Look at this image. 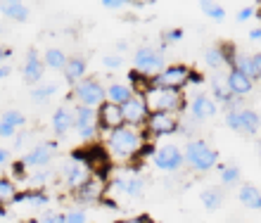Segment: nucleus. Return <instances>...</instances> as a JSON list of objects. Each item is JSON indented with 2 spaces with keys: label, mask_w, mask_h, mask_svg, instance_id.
Returning <instances> with one entry per match:
<instances>
[{
  "label": "nucleus",
  "mask_w": 261,
  "mask_h": 223,
  "mask_svg": "<svg viewBox=\"0 0 261 223\" xmlns=\"http://www.w3.org/2000/svg\"><path fill=\"white\" fill-rule=\"evenodd\" d=\"M105 150L110 154V159L119 161V164H128V161L138 159L143 154H152V147L147 145V135H145L143 128H133V126L126 124L107 133Z\"/></svg>",
  "instance_id": "nucleus-1"
},
{
  "label": "nucleus",
  "mask_w": 261,
  "mask_h": 223,
  "mask_svg": "<svg viewBox=\"0 0 261 223\" xmlns=\"http://www.w3.org/2000/svg\"><path fill=\"white\" fill-rule=\"evenodd\" d=\"M143 100L150 112H164V114H176L186 112V95L183 91H171V88H147L143 93Z\"/></svg>",
  "instance_id": "nucleus-2"
},
{
  "label": "nucleus",
  "mask_w": 261,
  "mask_h": 223,
  "mask_svg": "<svg viewBox=\"0 0 261 223\" xmlns=\"http://www.w3.org/2000/svg\"><path fill=\"white\" fill-rule=\"evenodd\" d=\"M180 154H183V164H188V166L199 171V174L212 171L219 164V152L206 140H188Z\"/></svg>",
  "instance_id": "nucleus-3"
},
{
  "label": "nucleus",
  "mask_w": 261,
  "mask_h": 223,
  "mask_svg": "<svg viewBox=\"0 0 261 223\" xmlns=\"http://www.w3.org/2000/svg\"><path fill=\"white\" fill-rule=\"evenodd\" d=\"M71 159L83 164V166L88 169V174L100 178V181H105L112 171V159L102 145H88V147H83V150H74Z\"/></svg>",
  "instance_id": "nucleus-4"
},
{
  "label": "nucleus",
  "mask_w": 261,
  "mask_h": 223,
  "mask_svg": "<svg viewBox=\"0 0 261 223\" xmlns=\"http://www.w3.org/2000/svg\"><path fill=\"white\" fill-rule=\"evenodd\" d=\"M162 69H164V55H162V50L143 45V48H138L133 52V71L152 78V76H157Z\"/></svg>",
  "instance_id": "nucleus-5"
},
{
  "label": "nucleus",
  "mask_w": 261,
  "mask_h": 223,
  "mask_svg": "<svg viewBox=\"0 0 261 223\" xmlns=\"http://www.w3.org/2000/svg\"><path fill=\"white\" fill-rule=\"evenodd\" d=\"M71 98H74L81 107H90V109H97V107L105 102V86L97 83L95 78H81V81L74 86V93H71Z\"/></svg>",
  "instance_id": "nucleus-6"
},
{
  "label": "nucleus",
  "mask_w": 261,
  "mask_h": 223,
  "mask_svg": "<svg viewBox=\"0 0 261 223\" xmlns=\"http://www.w3.org/2000/svg\"><path fill=\"white\" fill-rule=\"evenodd\" d=\"M188 74H190V67L188 64H171V67H164L157 76L150 78L152 88H171V91H183L188 81Z\"/></svg>",
  "instance_id": "nucleus-7"
},
{
  "label": "nucleus",
  "mask_w": 261,
  "mask_h": 223,
  "mask_svg": "<svg viewBox=\"0 0 261 223\" xmlns=\"http://www.w3.org/2000/svg\"><path fill=\"white\" fill-rule=\"evenodd\" d=\"M180 119L176 114H164V112H150L147 119L143 124L145 135H152V138H162V135H171V133L178 131Z\"/></svg>",
  "instance_id": "nucleus-8"
},
{
  "label": "nucleus",
  "mask_w": 261,
  "mask_h": 223,
  "mask_svg": "<svg viewBox=\"0 0 261 223\" xmlns=\"http://www.w3.org/2000/svg\"><path fill=\"white\" fill-rule=\"evenodd\" d=\"M226 126L235 133H242V135H256L259 133V114L252 107L226 112Z\"/></svg>",
  "instance_id": "nucleus-9"
},
{
  "label": "nucleus",
  "mask_w": 261,
  "mask_h": 223,
  "mask_svg": "<svg viewBox=\"0 0 261 223\" xmlns=\"http://www.w3.org/2000/svg\"><path fill=\"white\" fill-rule=\"evenodd\" d=\"M74 131L83 143H93L97 138V124H95V109L76 105L74 109Z\"/></svg>",
  "instance_id": "nucleus-10"
},
{
  "label": "nucleus",
  "mask_w": 261,
  "mask_h": 223,
  "mask_svg": "<svg viewBox=\"0 0 261 223\" xmlns=\"http://www.w3.org/2000/svg\"><path fill=\"white\" fill-rule=\"evenodd\" d=\"M95 124H97V133H112L114 128L124 126V117H121V107L112 105L105 100L102 105L95 109Z\"/></svg>",
  "instance_id": "nucleus-11"
},
{
  "label": "nucleus",
  "mask_w": 261,
  "mask_h": 223,
  "mask_svg": "<svg viewBox=\"0 0 261 223\" xmlns=\"http://www.w3.org/2000/svg\"><path fill=\"white\" fill-rule=\"evenodd\" d=\"M152 161L159 171H166V174H173L183 166V154L176 145H159L157 150H152Z\"/></svg>",
  "instance_id": "nucleus-12"
},
{
  "label": "nucleus",
  "mask_w": 261,
  "mask_h": 223,
  "mask_svg": "<svg viewBox=\"0 0 261 223\" xmlns=\"http://www.w3.org/2000/svg\"><path fill=\"white\" fill-rule=\"evenodd\" d=\"M57 152V143L55 140H50V143H38L36 147H31L27 154H24V169H45L50 164V159L55 157Z\"/></svg>",
  "instance_id": "nucleus-13"
},
{
  "label": "nucleus",
  "mask_w": 261,
  "mask_h": 223,
  "mask_svg": "<svg viewBox=\"0 0 261 223\" xmlns=\"http://www.w3.org/2000/svg\"><path fill=\"white\" fill-rule=\"evenodd\" d=\"M150 109L145 105L143 95H133L130 100H126L121 105V117H124V124L126 126H133V128H143L145 119H147Z\"/></svg>",
  "instance_id": "nucleus-14"
},
{
  "label": "nucleus",
  "mask_w": 261,
  "mask_h": 223,
  "mask_svg": "<svg viewBox=\"0 0 261 223\" xmlns=\"http://www.w3.org/2000/svg\"><path fill=\"white\" fill-rule=\"evenodd\" d=\"M88 176H90L88 169L83 166V164H79V161L69 159L62 164V181H64V188H67L69 192H76L83 183L88 181Z\"/></svg>",
  "instance_id": "nucleus-15"
},
{
  "label": "nucleus",
  "mask_w": 261,
  "mask_h": 223,
  "mask_svg": "<svg viewBox=\"0 0 261 223\" xmlns=\"http://www.w3.org/2000/svg\"><path fill=\"white\" fill-rule=\"evenodd\" d=\"M145 178L138 174H128V176H117L114 181H112V188L117 190V192H121V195L126 197H140L145 190Z\"/></svg>",
  "instance_id": "nucleus-16"
},
{
  "label": "nucleus",
  "mask_w": 261,
  "mask_h": 223,
  "mask_svg": "<svg viewBox=\"0 0 261 223\" xmlns=\"http://www.w3.org/2000/svg\"><path fill=\"white\" fill-rule=\"evenodd\" d=\"M102 190H105V181L95 178V176H88V181L76 190L74 197L79 204H93V202H100V200H102Z\"/></svg>",
  "instance_id": "nucleus-17"
},
{
  "label": "nucleus",
  "mask_w": 261,
  "mask_h": 223,
  "mask_svg": "<svg viewBox=\"0 0 261 223\" xmlns=\"http://www.w3.org/2000/svg\"><path fill=\"white\" fill-rule=\"evenodd\" d=\"M43 71H45V67H43V62H41V55H38V50L31 48L27 52V62H24V67H21L24 83L38 86V81L43 78Z\"/></svg>",
  "instance_id": "nucleus-18"
},
{
  "label": "nucleus",
  "mask_w": 261,
  "mask_h": 223,
  "mask_svg": "<svg viewBox=\"0 0 261 223\" xmlns=\"http://www.w3.org/2000/svg\"><path fill=\"white\" fill-rule=\"evenodd\" d=\"M228 88V93L233 95V98H245V95H249V93L254 91V81H249L245 74H240L238 69H230L226 76V83H223Z\"/></svg>",
  "instance_id": "nucleus-19"
},
{
  "label": "nucleus",
  "mask_w": 261,
  "mask_h": 223,
  "mask_svg": "<svg viewBox=\"0 0 261 223\" xmlns=\"http://www.w3.org/2000/svg\"><path fill=\"white\" fill-rule=\"evenodd\" d=\"M190 114H193L195 121H206V119L216 117V102H214L206 93H197L193 100H190Z\"/></svg>",
  "instance_id": "nucleus-20"
},
{
  "label": "nucleus",
  "mask_w": 261,
  "mask_h": 223,
  "mask_svg": "<svg viewBox=\"0 0 261 223\" xmlns=\"http://www.w3.org/2000/svg\"><path fill=\"white\" fill-rule=\"evenodd\" d=\"M233 69L245 74L249 81H256V78H261V55L259 52H254V55H235Z\"/></svg>",
  "instance_id": "nucleus-21"
},
{
  "label": "nucleus",
  "mask_w": 261,
  "mask_h": 223,
  "mask_svg": "<svg viewBox=\"0 0 261 223\" xmlns=\"http://www.w3.org/2000/svg\"><path fill=\"white\" fill-rule=\"evenodd\" d=\"M50 128H53L55 135H67V133L74 128V109L67 105L57 107L53 119H50Z\"/></svg>",
  "instance_id": "nucleus-22"
},
{
  "label": "nucleus",
  "mask_w": 261,
  "mask_h": 223,
  "mask_svg": "<svg viewBox=\"0 0 261 223\" xmlns=\"http://www.w3.org/2000/svg\"><path fill=\"white\" fill-rule=\"evenodd\" d=\"M133 95H136V93L130 91V86L126 83H110L107 86V88H105V100H107V102H112V105H124L126 100H130L133 98Z\"/></svg>",
  "instance_id": "nucleus-23"
},
{
  "label": "nucleus",
  "mask_w": 261,
  "mask_h": 223,
  "mask_svg": "<svg viewBox=\"0 0 261 223\" xmlns=\"http://www.w3.org/2000/svg\"><path fill=\"white\" fill-rule=\"evenodd\" d=\"M0 12L12 21L29 19V5L27 3H19V0H5V3H0Z\"/></svg>",
  "instance_id": "nucleus-24"
},
{
  "label": "nucleus",
  "mask_w": 261,
  "mask_h": 223,
  "mask_svg": "<svg viewBox=\"0 0 261 223\" xmlns=\"http://www.w3.org/2000/svg\"><path fill=\"white\" fill-rule=\"evenodd\" d=\"M62 71H64V78H67L69 83L76 86L86 76V60H83V57H69Z\"/></svg>",
  "instance_id": "nucleus-25"
},
{
  "label": "nucleus",
  "mask_w": 261,
  "mask_h": 223,
  "mask_svg": "<svg viewBox=\"0 0 261 223\" xmlns=\"http://www.w3.org/2000/svg\"><path fill=\"white\" fill-rule=\"evenodd\" d=\"M238 197H240V202L245 204V207H249V209H261V190L256 188V185H252V183L242 185Z\"/></svg>",
  "instance_id": "nucleus-26"
},
{
  "label": "nucleus",
  "mask_w": 261,
  "mask_h": 223,
  "mask_svg": "<svg viewBox=\"0 0 261 223\" xmlns=\"http://www.w3.org/2000/svg\"><path fill=\"white\" fill-rule=\"evenodd\" d=\"M19 202H27L31 207H45L50 202L48 192H43V190H29V192H19V195L14 197L12 204H19Z\"/></svg>",
  "instance_id": "nucleus-27"
},
{
  "label": "nucleus",
  "mask_w": 261,
  "mask_h": 223,
  "mask_svg": "<svg viewBox=\"0 0 261 223\" xmlns=\"http://www.w3.org/2000/svg\"><path fill=\"white\" fill-rule=\"evenodd\" d=\"M67 52L60 48H48L45 50V55H43V67H50V69H64V64H67Z\"/></svg>",
  "instance_id": "nucleus-28"
},
{
  "label": "nucleus",
  "mask_w": 261,
  "mask_h": 223,
  "mask_svg": "<svg viewBox=\"0 0 261 223\" xmlns=\"http://www.w3.org/2000/svg\"><path fill=\"white\" fill-rule=\"evenodd\" d=\"M202 204H204V209H209V211H216L223 204V200H226V195H223V190L221 188H206V190H202Z\"/></svg>",
  "instance_id": "nucleus-29"
},
{
  "label": "nucleus",
  "mask_w": 261,
  "mask_h": 223,
  "mask_svg": "<svg viewBox=\"0 0 261 223\" xmlns=\"http://www.w3.org/2000/svg\"><path fill=\"white\" fill-rule=\"evenodd\" d=\"M17 195H19V190H17V183H14L12 178H5V176H0V207H3V204H12Z\"/></svg>",
  "instance_id": "nucleus-30"
},
{
  "label": "nucleus",
  "mask_w": 261,
  "mask_h": 223,
  "mask_svg": "<svg viewBox=\"0 0 261 223\" xmlns=\"http://www.w3.org/2000/svg\"><path fill=\"white\" fill-rule=\"evenodd\" d=\"M55 93H57V83H38L31 88V100L38 102V105H43V102H48Z\"/></svg>",
  "instance_id": "nucleus-31"
},
{
  "label": "nucleus",
  "mask_w": 261,
  "mask_h": 223,
  "mask_svg": "<svg viewBox=\"0 0 261 223\" xmlns=\"http://www.w3.org/2000/svg\"><path fill=\"white\" fill-rule=\"evenodd\" d=\"M204 64L209 67V69H221V67H226V60H223L221 45H212V48L204 50Z\"/></svg>",
  "instance_id": "nucleus-32"
},
{
  "label": "nucleus",
  "mask_w": 261,
  "mask_h": 223,
  "mask_svg": "<svg viewBox=\"0 0 261 223\" xmlns=\"http://www.w3.org/2000/svg\"><path fill=\"white\" fill-rule=\"evenodd\" d=\"M197 7L202 10V14L209 17V19H216V21L226 19V7L221 5V3H199Z\"/></svg>",
  "instance_id": "nucleus-33"
},
{
  "label": "nucleus",
  "mask_w": 261,
  "mask_h": 223,
  "mask_svg": "<svg viewBox=\"0 0 261 223\" xmlns=\"http://www.w3.org/2000/svg\"><path fill=\"white\" fill-rule=\"evenodd\" d=\"M209 98H212L214 102H221L223 107H228L230 102H233V95H230L226 86L219 83V81H214L212 83V95H209Z\"/></svg>",
  "instance_id": "nucleus-34"
},
{
  "label": "nucleus",
  "mask_w": 261,
  "mask_h": 223,
  "mask_svg": "<svg viewBox=\"0 0 261 223\" xmlns=\"http://www.w3.org/2000/svg\"><path fill=\"white\" fill-rule=\"evenodd\" d=\"M238 181H240V169L233 166V164L221 166V183H223V185H235Z\"/></svg>",
  "instance_id": "nucleus-35"
},
{
  "label": "nucleus",
  "mask_w": 261,
  "mask_h": 223,
  "mask_svg": "<svg viewBox=\"0 0 261 223\" xmlns=\"http://www.w3.org/2000/svg\"><path fill=\"white\" fill-rule=\"evenodd\" d=\"M0 119H5V121H10V124L19 131V128H24L27 126V117L21 114V112H17V109H7V112H3V117Z\"/></svg>",
  "instance_id": "nucleus-36"
},
{
  "label": "nucleus",
  "mask_w": 261,
  "mask_h": 223,
  "mask_svg": "<svg viewBox=\"0 0 261 223\" xmlns=\"http://www.w3.org/2000/svg\"><path fill=\"white\" fill-rule=\"evenodd\" d=\"M178 41H183V29H169L162 36V50H166V45H173Z\"/></svg>",
  "instance_id": "nucleus-37"
},
{
  "label": "nucleus",
  "mask_w": 261,
  "mask_h": 223,
  "mask_svg": "<svg viewBox=\"0 0 261 223\" xmlns=\"http://www.w3.org/2000/svg\"><path fill=\"white\" fill-rule=\"evenodd\" d=\"M27 178H29V183L34 185V190H41L43 183H48V181H50V171H48V169H38L36 174L27 176Z\"/></svg>",
  "instance_id": "nucleus-38"
},
{
  "label": "nucleus",
  "mask_w": 261,
  "mask_h": 223,
  "mask_svg": "<svg viewBox=\"0 0 261 223\" xmlns=\"http://www.w3.org/2000/svg\"><path fill=\"white\" fill-rule=\"evenodd\" d=\"M88 218H86V211L83 209H74L69 211V214H64V223H86Z\"/></svg>",
  "instance_id": "nucleus-39"
},
{
  "label": "nucleus",
  "mask_w": 261,
  "mask_h": 223,
  "mask_svg": "<svg viewBox=\"0 0 261 223\" xmlns=\"http://www.w3.org/2000/svg\"><path fill=\"white\" fill-rule=\"evenodd\" d=\"M102 64H105V69L114 71V69H119V67L124 64V60H121V55H107V57L102 60Z\"/></svg>",
  "instance_id": "nucleus-40"
},
{
  "label": "nucleus",
  "mask_w": 261,
  "mask_h": 223,
  "mask_svg": "<svg viewBox=\"0 0 261 223\" xmlns=\"http://www.w3.org/2000/svg\"><path fill=\"white\" fill-rule=\"evenodd\" d=\"M14 135H17V128L10 121L0 119V138H14Z\"/></svg>",
  "instance_id": "nucleus-41"
},
{
  "label": "nucleus",
  "mask_w": 261,
  "mask_h": 223,
  "mask_svg": "<svg viewBox=\"0 0 261 223\" xmlns=\"http://www.w3.org/2000/svg\"><path fill=\"white\" fill-rule=\"evenodd\" d=\"M100 5L105 10H121V7H128V0H102Z\"/></svg>",
  "instance_id": "nucleus-42"
},
{
  "label": "nucleus",
  "mask_w": 261,
  "mask_h": 223,
  "mask_svg": "<svg viewBox=\"0 0 261 223\" xmlns=\"http://www.w3.org/2000/svg\"><path fill=\"white\" fill-rule=\"evenodd\" d=\"M256 14V7L254 5H247V7H242L240 12H238V21H247V19H252Z\"/></svg>",
  "instance_id": "nucleus-43"
},
{
  "label": "nucleus",
  "mask_w": 261,
  "mask_h": 223,
  "mask_svg": "<svg viewBox=\"0 0 261 223\" xmlns=\"http://www.w3.org/2000/svg\"><path fill=\"white\" fill-rule=\"evenodd\" d=\"M117 223H154V218L147 216V214H140V216H130V218H121Z\"/></svg>",
  "instance_id": "nucleus-44"
},
{
  "label": "nucleus",
  "mask_w": 261,
  "mask_h": 223,
  "mask_svg": "<svg viewBox=\"0 0 261 223\" xmlns=\"http://www.w3.org/2000/svg\"><path fill=\"white\" fill-rule=\"evenodd\" d=\"M38 223H64V214H45Z\"/></svg>",
  "instance_id": "nucleus-45"
},
{
  "label": "nucleus",
  "mask_w": 261,
  "mask_h": 223,
  "mask_svg": "<svg viewBox=\"0 0 261 223\" xmlns=\"http://www.w3.org/2000/svg\"><path fill=\"white\" fill-rule=\"evenodd\" d=\"M202 81H204V76H202V74H197V71H193L190 69V74H188V81H186V86L190 83V86H199L202 83Z\"/></svg>",
  "instance_id": "nucleus-46"
},
{
  "label": "nucleus",
  "mask_w": 261,
  "mask_h": 223,
  "mask_svg": "<svg viewBox=\"0 0 261 223\" xmlns=\"http://www.w3.org/2000/svg\"><path fill=\"white\" fill-rule=\"evenodd\" d=\"M29 140V133L24 131V133H17V135H14V147H17V150H19V147H24V143H27Z\"/></svg>",
  "instance_id": "nucleus-47"
},
{
  "label": "nucleus",
  "mask_w": 261,
  "mask_h": 223,
  "mask_svg": "<svg viewBox=\"0 0 261 223\" xmlns=\"http://www.w3.org/2000/svg\"><path fill=\"white\" fill-rule=\"evenodd\" d=\"M12 171H14V176H17V178H27V174H24L27 169H24V164H21V161H14V164H12Z\"/></svg>",
  "instance_id": "nucleus-48"
},
{
  "label": "nucleus",
  "mask_w": 261,
  "mask_h": 223,
  "mask_svg": "<svg viewBox=\"0 0 261 223\" xmlns=\"http://www.w3.org/2000/svg\"><path fill=\"white\" fill-rule=\"evenodd\" d=\"M249 41L252 43L261 41V29H252V31H249Z\"/></svg>",
  "instance_id": "nucleus-49"
},
{
  "label": "nucleus",
  "mask_w": 261,
  "mask_h": 223,
  "mask_svg": "<svg viewBox=\"0 0 261 223\" xmlns=\"http://www.w3.org/2000/svg\"><path fill=\"white\" fill-rule=\"evenodd\" d=\"M7 161H10V152H7V150H3V147H0V166H5Z\"/></svg>",
  "instance_id": "nucleus-50"
},
{
  "label": "nucleus",
  "mask_w": 261,
  "mask_h": 223,
  "mask_svg": "<svg viewBox=\"0 0 261 223\" xmlns=\"http://www.w3.org/2000/svg\"><path fill=\"white\" fill-rule=\"evenodd\" d=\"M12 55V52H10V50H5V48H0V67H3V62H5L7 57Z\"/></svg>",
  "instance_id": "nucleus-51"
},
{
  "label": "nucleus",
  "mask_w": 261,
  "mask_h": 223,
  "mask_svg": "<svg viewBox=\"0 0 261 223\" xmlns=\"http://www.w3.org/2000/svg\"><path fill=\"white\" fill-rule=\"evenodd\" d=\"M124 50H128V43H126V41H119L117 43V52H124Z\"/></svg>",
  "instance_id": "nucleus-52"
},
{
  "label": "nucleus",
  "mask_w": 261,
  "mask_h": 223,
  "mask_svg": "<svg viewBox=\"0 0 261 223\" xmlns=\"http://www.w3.org/2000/svg\"><path fill=\"white\" fill-rule=\"evenodd\" d=\"M7 76H10V69L3 64V67H0V81H3V78H7Z\"/></svg>",
  "instance_id": "nucleus-53"
}]
</instances>
